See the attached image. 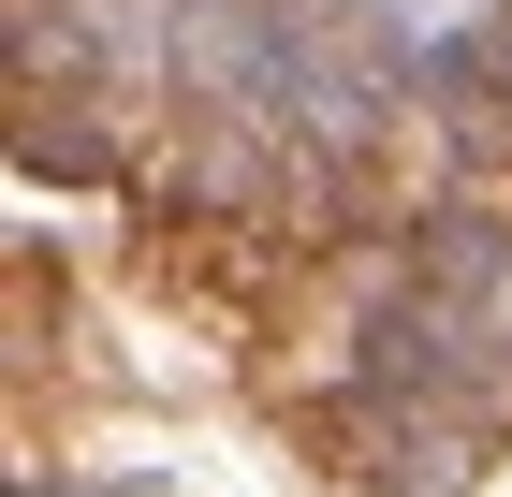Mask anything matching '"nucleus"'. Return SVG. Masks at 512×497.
<instances>
[{
    "instance_id": "3",
    "label": "nucleus",
    "mask_w": 512,
    "mask_h": 497,
    "mask_svg": "<svg viewBox=\"0 0 512 497\" xmlns=\"http://www.w3.org/2000/svg\"><path fill=\"white\" fill-rule=\"evenodd\" d=\"M469 59H483V74L512 88V0H498V15H483V30H469Z\"/></svg>"
},
{
    "instance_id": "2",
    "label": "nucleus",
    "mask_w": 512,
    "mask_h": 497,
    "mask_svg": "<svg viewBox=\"0 0 512 497\" xmlns=\"http://www.w3.org/2000/svg\"><path fill=\"white\" fill-rule=\"evenodd\" d=\"M410 293H425L439 337H469L483 366H512V220H483V205L425 220L410 234Z\"/></svg>"
},
{
    "instance_id": "1",
    "label": "nucleus",
    "mask_w": 512,
    "mask_h": 497,
    "mask_svg": "<svg viewBox=\"0 0 512 497\" xmlns=\"http://www.w3.org/2000/svg\"><path fill=\"white\" fill-rule=\"evenodd\" d=\"M308 439H322V468H337L352 497H469L483 468H498V424H469L425 381H366L352 410H322Z\"/></svg>"
}]
</instances>
